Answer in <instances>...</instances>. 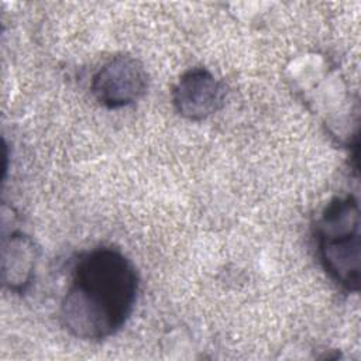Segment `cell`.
I'll return each mask as SVG.
<instances>
[{
    "label": "cell",
    "mask_w": 361,
    "mask_h": 361,
    "mask_svg": "<svg viewBox=\"0 0 361 361\" xmlns=\"http://www.w3.org/2000/svg\"><path fill=\"white\" fill-rule=\"evenodd\" d=\"M138 283L134 264L120 250L99 247L80 254L61 300L62 327L86 341L109 338L130 317Z\"/></svg>",
    "instance_id": "cell-1"
},
{
    "label": "cell",
    "mask_w": 361,
    "mask_h": 361,
    "mask_svg": "<svg viewBox=\"0 0 361 361\" xmlns=\"http://www.w3.org/2000/svg\"><path fill=\"white\" fill-rule=\"evenodd\" d=\"M317 257L327 275L343 289H360V206L348 195L327 203L316 227Z\"/></svg>",
    "instance_id": "cell-2"
},
{
    "label": "cell",
    "mask_w": 361,
    "mask_h": 361,
    "mask_svg": "<svg viewBox=\"0 0 361 361\" xmlns=\"http://www.w3.org/2000/svg\"><path fill=\"white\" fill-rule=\"evenodd\" d=\"M148 73L144 63L131 55H117L92 78L90 92L107 109H121L138 102L147 92Z\"/></svg>",
    "instance_id": "cell-3"
},
{
    "label": "cell",
    "mask_w": 361,
    "mask_h": 361,
    "mask_svg": "<svg viewBox=\"0 0 361 361\" xmlns=\"http://www.w3.org/2000/svg\"><path fill=\"white\" fill-rule=\"evenodd\" d=\"M226 96V85L200 66L183 72L172 89L176 113L190 121H202L220 111Z\"/></svg>",
    "instance_id": "cell-4"
},
{
    "label": "cell",
    "mask_w": 361,
    "mask_h": 361,
    "mask_svg": "<svg viewBox=\"0 0 361 361\" xmlns=\"http://www.w3.org/2000/svg\"><path fill=\"white\" fill-rule=\"evenodd\" d=\"M39 248L35 241L23 231H13L3 237L1 243V281L14 292L24 293L32 283Z\"/></svg>",
    "instance_id": "cell-5"
}]
</instances>
